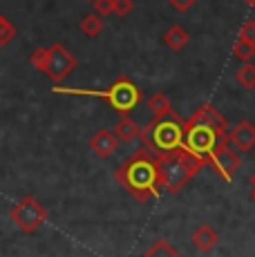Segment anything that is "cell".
<instances>
[{
	"label": "cell",
	"mask_w": 255,
	"mask_h": 257,
	"mask_svg": "<svg viewBox=\"0 0 255 257\" xmlns=\"http://www.w3.org/2000/svg\"><path fill=\"white\" fill-rule=\"evenodd\" d=\"M139 130H141V127L137 125V123L132 121L128 114H121V118L114 123V137L119 141H123V143L135 141L137 137H139Z\"/></svg>",
	"instance_id": "5bb4252c"
},
{
	"label": "cell",
	"mask_w": 255,
	"mask_h": 257,
	"mask_svg": "<svg viewBox=\"0 0 255 257\" xmlns=\"http://www.w3.org/2000/svg\"><path fill=\"white\" fill-rule=\"evenodd\" d=\"M242 3H246L248 7H255V0H242Z\"/></svg>",
	"instance_id": "cb8c5ba5"
},
{
	"label": "cell",
	"mask_w": 255,
	"mask_h": 257,
	"mask_svg": "<svg viewBox=\"0 0 255 257\" xmlns=\"http://www.w3.org/2000/svg\"><path fill=\"white\" fill-rule=\"evenodd\" d=\"M208 164L215 168V170L219 172V177H222L224 181H233V175L235 170L239 168V164H242V159H239V152L233 150V148L228 146L226 139H219L217 146H215L213 155H210Z\"/></svg>",
	"instance_id": "52a82bcc"
},
{
	"label": "cell",
	"mask_w": 255,
	"mask_h": 257,
	"mask_svg": "<svg viewBox=\"0 0 255 257\" xmlns=\"http://www.w3.org/2000/svg\"><path fill=\"white\" fill-rule=\"evenodd\" d=\"M137 139L144 143V148L150 150L153 155H164V152L175 150V148H179L181 141H184L181 118L177 114L166 116V118H153L148 125L139 130Z\"/></svg>",
	"instance_id": "277c9868"
},
{
	"label": "cell",
	"mask_w": 255,
	"mask_h": 257,
	"mask_svg": "<svg viewBox=\"0 0 255 257\" xmlns=\"http://www.w3.org/2000/svg\"><path fill=\"white\" fill-rule=\"evenodd\" d=\"M114 179L130 192V197L139 204H148L159 197V175H157V155L141 148L123 161V166L114 170Z\"/></svg>",
	"instance_id": "6da1fadb"
},
{
	"label": "cell",
	"mask_w": 255,
	"mask_h": 257,
	"mask_svg": "<svg viewBox=\"0 0 255 257\" xmlns=\"http://www.w3.org/2000/svg\"><path fill=\"white\" fill-rule=\"evenodd\" d=\"M161 41H164V45L168 49H173V52H181V49L190 43V34L186 32L181 25H173V27H168L164 32Z\"/></svg>",
	"instance_id": "4fadbf2b"
},
{
	"label": "cell",
	"mask_w": 255,
	"mask_h": 257,
	"mask_svg": "<svg viewBox=\"0 0 255 257\" xmlns=\"http://www.w3.org/2000/svg\"><path fill=\"white\" fill-rule=\"evenodd\" d=\"M237 38H244L248 43H255V21H246L239 29V36Z\"/></svg>",
	"instance_id": "7402d4cb"
},
{
	"label": "cell",
	"mask_w": 255,
	"mask_h": 257,
	"mask_svg": "<svg viewBox=\"0 0 255 257\" xmlns=\"http://www.w3.org/2000/svg\"><path fill=\"white\" fill-rule=\"evenodd\" d=\"M190 241H193V246L197 250L208 253V250H213L215 246L219 244V235H217V230H215L210 224H202V226H197V228L193 230Z\"/></svg>",
	"instance_id": "8fae6325"
},
{
	"label": "cell",
	"mask_w": 255,
	"mask_h": 257,
	"mask_svg": "<svg viewBox=\"0 0 255 257\" xmlns=\"http://www.w3.org/2000/svg\"><path fill=\"white\" fill-rule=\"evenodd\" d=\"M96 16H112V0H92Z\"/></svg>",
	"instance_id": "44dd1931"
},
{
	"label": "cell",
	"mask_w": 255,
	"mask_h": 257,
	"mask_svg": "<svg viewBox=\"0 0 255 257\" xmlns=\"http://www.w3.org/2000/svg\"><path fill=\"white\" fill-rule=\"evenodd\" d=\"M226 141L233 150L237 152H251L255 150V125L251 121H237L226 132Z\"/></svg>",
	"instance_id": "9c48e42d"
},
{
	"label": "cell",
	"mask_w": 255,
	"mask_h": 257,
	"mask_svg": "<svg viewBox=\"0 0 255 257\" xmlns=\"http://www.w3.org/2000/svg\"><path fill=\"white\" fill-rule=\"evenodd\" d=\"M233 56L237 58V61H242V63L253 61L255 43H248V41H244V38H237V41H235V45H233Z\"/></svg>",
	"instance_id": "ac0fdd59"
},
{
	"label": "cell",
	"mask_w": 255,
	"mask_h": 257,
	"mask_svg": "<svg viewBox=\"0 0 255 257\" xmlns=\"http://www.w3.org/2000/svg\"><path fill=\"white\" fill-rule=\"evenodd\" d=\"M179 257H181V255H179Z\"/></svg>",
	"instance_id": "484cf974"
},
{
	"label": "cell",
	"mask_w": 255,
	"mask_h": 257,
	"mask_svg": "<svg viewBox=\"0 0 255 257\" xmlns=\"http://www.w3.org/2000/svg\"><path fill=\"white\" fill-rule=\"evenodd\" d=\"M235 83H237L239 87H244V90H255V65L251 61L248 63H242V67L239 70H235Z\"/></svg>",
	"instance_id": "2e32d148"
},
{
	"label": "cell",
	"mask_w": 255,
	"mask_h": 257,
	"mask_svg": "<svg viewBox=\"0 0 255 257\" xmlns=\"http://www.w3.org/2000/svg\"><path fill=\"white\" fill-rule=\"evenodd\" d=\"M81 32L85 34L87 38H96L99 34L103 32V21L101 16H96V14H87V16H83L81 21Z\"/></svg>",
	"instance_id": "e0dca14e"
},
{
	"label": "cell",
	"mask_w": 255,
	"mask_h": 257,
	"mask_svg": "<svg viewBox=\"0 0 255 257\" xmlns=\"http://www.w3.org/2000/svg\"><path fill=\"white\" fill-rule=\"evenodd\" d=\"M116 148H119V139L114 137L112 130H99L96 135H92V139H90V150L94 152L99 159L112 157L116 152Z\"/></svg>",
	"instance_id": "30bf717a"
},
{
	"label": "cell",
	"mask_w": 255,
	"mask_h": 257,
	"mask_svg": "<svg viewBox=\"0 0 255 257\" xmlns=\"http://www.w3.org/2000/svg\"><path fill=\"white\" fill-rule=\"evenodd\" d=\"M195 123H202V125L210 127V130L215 132V135L219 137V139H226V132H228V121L226 116L222 114V112H217V107L210 105V103H204V105H199L197 110H195V114L190 116Z\"/></svg>",
	"instance_id": "ba28073f"
},
{
	"label": "cell",
	"mask_w": 255,
	"mask_h": 257,
	"mask_svg": "<svg viewBox=\"0 0 255 257\" xmlns=\"http://www.w3.org/2000/svg\"><path fill=\"white\" fill-rule=\"evenodd\" d=\"M146 107H148V112L153 114V118H166V116H175V110L173 105H170L168 96H166L164 92H157L153 96L146 98Z\"/></svg>",
	"instance_id": "7c38bea8"
},
{
	"label": "cell",
	"mask_w": 255,
	"mask_h": 257,
	"mask_svg": "<svg viewBox=\"0 0 255 257\" xmlns=\"http://www.w3.org/2000/svg\"><path fill=\"white\" fill-rule=\"evenodd\" d=\"M16 34H18L16 27H14V25L9 23L3 14H0V47H7L9 43L16 38Z\"/></svg>",
	"instance_id": "d6986e66"
},
{
	"label": "cell",
	"mask_w": 255,
	"mask_h": 257,
	"mask_svg": "<svg viewBox=\"0 0 255 257\" xmlns=\"http://www.w3.org/2000/svg\"><path fill=\"white\" fill-rule=\"evenodd\" d=\"M141 257H179V250L175 248L170 241L166 239H157L153 241V244L146 248V253Z\"/></svg>",
	"instance_id": "9a60e30c"
},
{
	"label": "cell",
	"mask_w": 255,
	"mask_h": 257,
	"mask_svg": "<svg viewBox=\"0 0 255 257\" xmlns=\"http://www.w3.org/2000/svg\"><path fill=\"white\" fill-rule=\"evenodd\" d=\"M168 5L173 9H177V12H188V9H193L197 5V0H168Z\"/></svg>",
	"instance_id": "603a6c76"
},
{
	"label": "cell",
	"mask_w": 255,
	"mask_h": 257,
	"mask_svg": "<svg viewBox=\"0 0 255 257\" xmlns=\"http://www.w3.org/2000/svg\"><path fill=\"white\" fill-rule=\"evenodd\" d=\"M132 9H135L132 0H112V14H116V16H128Z\"/></svg>",
	"instance_id": "ffe728a7"
},
{
	"label": "cell",
	"mask_w": 255,
	"mask_h": 257,
	"mask_svg": "<svg viewBox=\"0 0 255 257\" xmlns=\"http://www.w3.org/2000/svg\"><path fill=\"white\" fill-rule=\"evenodd\" d=\"M74 70H76V58L72 56V52L63 43H54V45L47 47V61H45V67H43V74L47 78H52L58 85Z\"/></svg>",
	"instance_id": "8992f818"
},
{
	"label": "cell",
	"mask_w": 255,
	"mask_h": 257,
	"mask_svg": "<svg viewBox=\"0 0 255 257\" xmlns=\"http://www.w3.org/2000/svg\"><path fill=\"white\" fill-rule=\"evenodd\" d=\"M9 219H12L14 226H18V230H23V233H27V235L36 233V230L47 221V208L34 195H25L12 208Z\"/></svg>",
	"instance_id": "5b68a950"
},
{
	"label": "cell",
	"mask_w": 255,
	"mask_h": 257,
	"mask_svg": "<svg viewBox=\"0 0 255 257\" xmlns=\"http://www.w3.org/2000/svg\"><path fill=\"white\" fill-rule=\"evenodd\" d=\"M251 186H253V190H255V172H253V177H251Z\"/></svg>",
	"instance_id": "d4e9b609"
},
{
	"label": "cell",
	"mask_w": 255,
	"mask_h": 257,
	"mask_svg": "<svg viewBox=\"0 0 255 257\" xmlns=\"http://www.w3.org/2000/svg\"><path fill=\"white\" fill-rule=\"evenodd\" d=\"M206 166L202 157L190 152L188 148L179 146L170 152L157 155V175H159V186L166 188L170 195L177 192L199 172V168Z\"/></svg>",
	"instance_id": "7a4b0ae2"
},
{
	"label": "cell",
	"mask_w": 255,
	"mask_h": 257,
	"mask_svg": "<svg viewBox=\"0 0 255 257\" xmlns=\"http://www.w3.org/2000/svg\"><path fill=\"white\" fill-rule=\"evenodd\" d=\"M56 94H67V96H92V98H105L107 105L112 107L119 114H130L141 101H144V94L141 87H137L135 83L128 76H121L119 81H114L107 90H83V87H65L58 83L54 87Z\"/></svg>",
	"instance_id": "3957f363"
}]
</instances>
